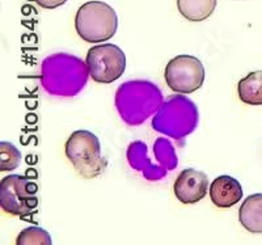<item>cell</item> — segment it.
<instances>
[{
  "label": "cell",
  "mask_w": 262,
  "mask_h": 245,
  "mask_svg": "<svg viewBox=\"0 0 262 245\" xmlns=\"http://www.w3.org/2000/svg\"><path fill=\"white\" fill-rule=\"evenodd\" d=\"M161 97L155 84L139 80L127 81L117 91V110L126 123L138 125L160 109Z\"/></svg>",
  "instance_id": "1"
},
{
  "label": "cell",
  "mask_w": 262,
  "mask_h": 245,
  "mask_svg": "<svg viewBox=\"0 0 262 245\" xmlns=\"http://www.w3.org/2000/svg\"><path fill=\"white\" fill-rule=\"evenodd\" d=\"M118 28V17L113 8L100 0L86 2L75 16V29L81 39L100 43L111 39Z\"/></svg>",
  "instance_id": "2"
},
{
  "label": "cell",
  "mask_w": 262,
  "mask_h": 245,
  "mask_svg": "<svg viewBox=\"0 0 262 245\" xmlns=\"http://www.w3.org/2000/svg\"><path fill=\"white\" fill-rule=\"evenodd\" d=\"M66 156L76 173L85 180L100 176L106 168L98 138L88 130H76L66 142Z\"/></svg>",
  "instance_id": "3"
},
{
  "label": "cell",
  "mask_w": 262,
  "mask_h": 245,
  "mask_svg": "<svg viewBox=\"0 0 262 245\" xmlns=\"http://www.w3.org/2000/svg\"><path fill=\"white\" fill-rule=\"evenodd\" d=\"M198 122L195 105L182 96H173V99L164 102L158 114L152 120L154 129L159 132L180 139L190 134Z\"/></svg>",
  "instance_id": "4"
},
{
  "label": "cell",
  "mask_w": 262,
  "mask_h": 245,
  "mask_svg": "<svg viewBox=\"0 0 262 245\" xmlns=\"http://www.w3.org/2000/svg\"><path fill=\"white\" fill-rule=\"evenodd\" d=\"M38 186L25 176L9 174L0 181V206L9 215L24 216L38 206Z\"/></svg>",
  "instance_id": "5"
},
{
  "label": "cell",
  "mask_w": 262,
  "mask_h": 245,
  "mask_svg": "<svg viewBox=\"0 0 262 245\" xmlns=\"http://www.w3.org/2000/svg\"><path fill=\"white\" fill-rule=\"evenodd\" d=\"M85 67L96 83L111 84L123 75L126 55L119 46L113 43L95 45L86 53Z\"/></svg>",
  "instance_id": "6"
},
{
  "label": "cell",
  "mask_w": 262,
  "mask_h": 245,
  "mask_svg": "<svg viewBox=\"0 0 262 245\" xmlns=\"http://www.w3.org/2000/svg\"><path fill=\"white\" fill-rule=\"evenodd\" d=\"M164 78L173 92L189 95L200 90L205 83L206 71L202 62L193 55H177L168 62Z\"/></svg>",
  "instance_id": "7"
},
{
  "label": "cell",
  "mask_w": 262,
  "mask_h": 245,
  "mask_svg": "<svg viewBox=\"0 0 262 245\" xmlns=\"http://www.w3.org/2000/svg\"><path fill=\"white\" fill-rule=\"evenodd\" d=\"M74 57H70V55H54V57L46 59V62H49L53 67L58 70L60 72L59 78H55L53 80L45 83V90L49 91L50 93L54 95H62L64 96L66 90V96L72 95V92L70 90L75 88L76 91H80L81 85L85 83V75L86 71L84 70L83 63L79 59Z\"/></svg>",
  "instance_id": "8"
},
{
  "label": "cell",
  "mask_w": 262,
  "mask_h": 245,
  "mask_svg": "<svg viewBox=\"0 0 262 245\" xmlns=\"http://www.w3.org/2000/svg\"><path fill=\"white\" fill-rule=\"evenodd\" d=\"M209 177L201 170L188 168L177 176L173 193L177 199L184 205H193L200 202L207 194Z\"/></svg>",
  "instance_id": "9"
},
{
  "label": "cell",
  "mask_w": 262,
  "mask_h": 245,
  "mask_svg": "<svg viewBox=\"0 0 262 245\" xmlns=\"http://www.w3.org/2000/svg\"><path fill=\"white\" fill-rule=\"evenodd\" d=\"M210 198L219 209H229L240 202L243 198V188L237 180L231 176H219L210 185Z\"/></svg>",
  "instance_id": "10"
},
{
  "label": "cell",
  "mask_w": 262,
  "mask_h": 245,
  "mask_svg": "<svg viewBox=\"0 0 262 245\" xmlns=\"http://www.w3.org/2000/svg\"><path fill=\"white\" fill-rule=\"evenodd\" d=\"M238 220L250 233H262V194L247 197L238 210Z\"/></svg>",
  "instance_id": "11"
},
{
  "label": "cell",
  "mask_w": 262,
  "mask_h": 245,
  "mask_svg": "<svg viewBox=\"0 0 262 245\" xmlns=\"http://www.w3.org/2000/svg\"><path fill=\"white\" fill-rule=\"evenodd\" d=\"M237 95L244 104L252 106L262 105V71L250 72L238 81Z\"/></svg>",
  "instance_id": "12"
},
{
  "label": "cell",
  "mask_w": 262,
  "mask_h": 245,
  "mask_svg": "<svg viewBox=\"0 0 262 245\" xmlns=\"http://www.w3.org/2000/svg\"><path fill=\"white\" fill-rule=\"evenodd\" d=\"M179 12L191 23L209 18L216 8V0H177Z\"/></svg>",
  "instance_id": "13"
},
{
  "label": "cell",
  "mask_w": 262,
  "mask_h": 245,
  "mask_svg": "<svg viewBox=\"0 0 262 245\" xmlns=\"http://www.w3.org/2000/svg\"><path fill=\"white\" fill-rule=\"evenodd\" d=\"M17 245H50L53 244L50 233L48 231L42 230L39 227H28L18 233L17 239H16Z\"/></svg>",
  "instance_id": "14"
},
{
  "label": "cell",
  "mask_w": 262,
  "mask_h": 245,
  "mask_svg": "<svg viewBox=\"0 0 262 245\" xmlns=\"http://www.w3.org/2000/svg\"><path fill=\"white\" fill-rule=\"evenodd\" d=\"M21 163L20 151L9 142L0 143V170H15Z\"/></svg>",
  "instance_id": "15"
},
{
  "label": "cell",
  "mask_w": 262,
  "mask_h": 245,
  "mask_svg": "<svg viewBox=\"0 0 262 245\" xmlns=\"http://www.w3.org/2000/svg\"><path fill=\"white\" fill-rule=\"evenodd\" d=\"M33 2H36V3L38 4L39 7H42V8L54 9L63 6L67 0H33Z\"/></svg>",
  "instance_id": "16"
}]
</instances>
